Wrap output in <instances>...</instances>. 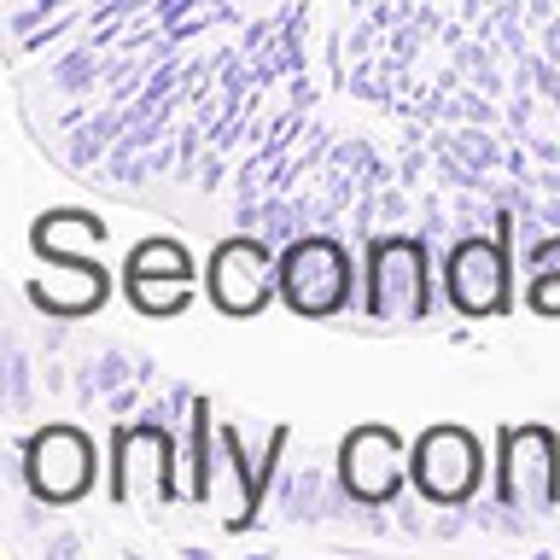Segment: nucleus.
<instances>
[{
  "label": "nucleus",
  "instance_id": "nucleus-12",
  "mask_svg": "<svg viewBox=\"0 0 560 560\" xmlns=\"http://www.w3.org/2000/svg\"><path fill=\"white\" fill-rule=\"evenodd\" d=\"M105 245V222L94 210H47V217H35L30 228V252L35 257H100Z\"/></svg>",
  "mask_w": 560,
  "mask_h": 560
},
{
  "label": "nucleus",
  "instance_id": "nucleus-23",
  "mask_svg": "<svg viewBox=\"0 0 560 560\" xmlns=\"http://www.w3.org/2000/svg\"><path fill=\"white\" fill-rule=\"evenodd\" d=\"M397 532H402V537H427V532H432L427 514H420V497H415L409 508H397Z\"/></svg>",
  "mask_w": 560,
  "mask_h": 560
},
{
  "label": "nucleus",
  "instance_id": "nucleus-7",
  "mask_svg": "<svg viewBox=\"0 0 560 560\" xmlns=\"http://www.w3.org/2000/svg\"><path fill=\"white\" fill-rule=\"evenodd\" d=\"M444 298L467 322H490L514 304V245L497 234H455L444 245Z\"/></svg>",
  "mask_w": 560,
  "mask_h": 560
},
{
  "label": "nucleus",
  "instance_id": "nucleus-18",
  "mask_svg": "<svg viewBox=\"0 0 560 560\" xmlns=\"http://www.w3.org/2000/svg\"><path fill=\"white\" fill-rule=\"evenodd\" d=\"M438 152H455V158H467V164H479V170H497L508 158V147L490 135V122H462L455 135H438Z\"/></svg>",
  "mask_w": 560,
  "mask_h": 560
},
{
  "label": "nucleus",
  "instance_id": "nucleus-2",
  "mask_svg": "<svg viewBox=\"0 0 560 560\" xmlns=\"http://www.w3.org/2000/svg\"><path fill=\"white\" fill-rule=\"evenodd\" d=\"M357 292V262H350L345 240L327 228H310L292 245H280V304L304 322H327L339 315Z\"/></svg>",
  "mask_w": 560,
  "mask_h": 560
},
{
  "label": "nucleus",
  "instance_id": "nucleus-3",
  "mask_svg": "<svg viewBox=\"0 0 560 560\" xmlns=\"http://www.w3.org/2000/svg\"><path fill=\"white\" fill-rule=\"evenodd\" d=\"M497 497L525 520L560 508V432L542 420H514L497 432Z\"/></svg>",
  "mask_w": 560,
  "mask_h": 560
},
{
  "label": "nucleus",
  "instance_id": "nucleus-14",
  "mask_svg": "<svg viewBox=\"0 0 560 560\" xmlns=\"http://www.w3.org/2000/svg\"><path fill=\"white\" fill-rule=\"evenodd\" d=\"M192 292H199V275H122V298L140 315H152V322L182 315L192 304Z\"/></svg>",
  "mask_w": 560,
  "mask_h": 560
},
{
  "label": "nucleus",
  "instance_id": "nucleus-8",
  "mask_svg": "<svg viewBox=\"0 0 560 560\" xmlns=\"http://www.w3.org/2000/svg\"><path fill=\"white\" fill-rule=\"evenodd\" d=\"M205 292L222 315H240V322L257 315V310H269L280 298V252L262 234H245L240 228L234 240H222L217 252H210Z\"/></svg>",
  "mask_w": 560,
  "mask_h": 560
},
{
  "label": "nucleus",
  "instance_id": "nucleus-24",
  "mask_svg": "<svg viewBox=\"0 0 560 560\" xmlns=\"http://www.w3.org/2000/svg\"><path fill=\"white\" fill-rule=\"evenodd\" d=\"M42 385H47V392H65V385H70V368H65V362H47V368H42Z\"/></svg>",
  "mask_w": 560,
  "mask_h": 560
},
{
  "label": "nucleus",
  "instance_id": "nucleus-4",
  "mask_svg": "<svg viewBox=\"0 0 560 560\" xmlns=\"http://www.w3.org/2000/svg\"><path fill=\"white\" fill-rule=\"evenodd\" d=\"M409 485L427 508H467L485 490V444L462 420H438L409 444Z\"/></svg>",
  "mask_w": 560,
  "mask_h": 560
},
{
  "label": "nucleus",
  "instance_id": "nucleus-11",
  "mask_svg": "<svg viewBox=\"0 0 560 560\" xmlns=\"http://www.w3.org/2000/svg\"><path fill=\"white\" fill-rule=\"evenodd\" d=\"M135 380H147V385L158 380L152 357L105 345V350H94V357H82L77 368H70V397H77V409H94V402H105L112 392H122V385H135Z\"/></svg>",
  "mask_w": 560,
  "mask_h": 560
},
{
  "label": "nucleus",
  "instance_id": "nucleus-6",
  "mask_svg": "<svg viewBox=\"0 0 560 560\" xmlns=\"http://www.w3.org/2000/svg\"><path fill=\"white\" fill-rule=\"evenodd\" d=\"M112 497L122 508H164L182 502V472H175V427L164 420H129L112 432Z\"/></svg>",
  "mask_w": 560,
  "mask_h": 560
},
{
  "label": "nucleus",
  "instance_id": "nucleus-10",
  "mask_svg": "<svg viewBox=\"0 0 560 560\" xmlns=\"http://www.w3.org/2000/svg\"><path fill=\"white\" fill-rule=\"evenodd\" d=\"M24 298L47 322H82L112 298V275L100 269V257H42V275L24 280Z\"/></svg>",
  "mask_w": 560,
  "mask_h": 560
},
{
  "label": "nucleus",
  "instance_id": "nucleus-19",
  "mask_svg": "<svg viewBox=\"0 0 560 560\" xmlns=\"http://www.w3.org/2000/svg\"><path fill=\"white\" fill-rule=\"evenodd\" d=\"M520 275H525V280H537V275H560V234H555V228L520 252Z\"/></svg>",
  "mask_w": 560,
  "mask_h": 560
},
{
  "label": "nucleus",
  "instance_id": "nucleus-15",
  "mask_svg": "<svg viewBox=\"0 0 560 560\" xmlns=\"http://www.w3.org/2000/svg\"><path fill=\"white\" fill-rule=\"evenodd\" d=\"M47 82H52V94H94V82H105V59H100V42H82L77 47H65L59 59L47 65Z\"/></svg>",
  "mask_w": 560,
  "mask_h": 560
},
{
  "label": "nucleus",
  "instance_id": "nucleus-20",
  "mask_svg": "<svg viewBox=\"0 0 560 560\" xmlns=\"http://www.w3.org/2000/svg\"><path fill=\"white\" fill-rule=\"evenodd\" d=\"M525 304H532L537 315H560V275H537V280H525Z\"/></svg>",
  "mask_w": 560,
  "mask_h": 560
},
{
  "label": "nucleus",
  "instance_id": "nucleus-25",
  "mask_svg": "<svg viewBox=\"0 0 560 560\" xmlns=\"http://www.w3.org/2000/svg\"><path fill=\"white\" fill-rule=\"evenodd\" d=\"M525 18H532V24H549L555 7H549V0H525Z\"/></svg>",
  "mask_w": 560,
  "mask_h": 560
},
{
  "label": "nucleus",
  "instance_id": "nucleus-21",
  "mask_svg": "<svg viewBox=\"0 0 560 560\" xmlns=\"http://www.w3.org/2000/svg\"><path fill=\"white\" fill-rule=\"evenodd\" d=\"M140 392H147V380H135V385H122V392H112V397H105V409H112V415H135V409H147V402H140Z\"/></svg>",
  "mask_w": 560,
  "mask_h": 560
},
{
  "label": "nucleus",
  "instance_id": "nucleus-5",
  "mask_svg": "<svg viewBox=\"0 0 560 560\" xmlns=\"http://www.w3.org/2000/svg\"><path fill=\"white\" fill-rule=\"evenodd\" d=\"M100 444L77 420H47L24 432V490L47 508H77L100 485Z\"/></svg>",
  "mask_w": 560,
  "mask_h": 560
},
{
  "label": "nucleus",
  "instance_id": "nucleus-1",
  "mask_svg": "<svg viewBox=\"0 0 560 560\" xmlns=\"http://www.w3.org/2000/svg\"><path fill=\"white\" fill-rule=\"evenodd\" d=\"M444 275H432V240L385 228L362 245V310L380 327H427Z\"/></svg>",
  "mask_w": 560,
  "mask_h": 560
},
{
  "label": "nucleus",
  "instance_id": "nucleus-22",
  "mask_svg": "<svg viewBox=\"0 0 560 560\" xmlns=\"http://www.w3.org/2000/svg\"><path fill=\"white\" fill-rule=\"evenodd\" d=\"M77 555H82V537H70V532L42 542V560H77Z\"/></svg>",
  "mask_w": 560,
  "mask_h": 560
},
{
  "label": "nucleus",
  "instance_id": "nucleus-16",
  "mask_svg": "<svg viewBox=\"0 0 560 560\" xmlns=\"http://www.w3.org/2000/svg\"><path fill=\"white\" fill-rule=\"evenodd\" d=\"M0 368H7V374H0V380H7V415L12 420H30V409H35V385H42V368H35L30 362V350H24V332H7V362H0Z\"/></svg>",
  "mask_w": 560,
  "mask_h": 560
},
{
  "label": "nucleus",
  "instance_id": "nucleus-13",
  "mask_svg": "<svg viewBox=\"0 0 560 560\" xmlns=\"http://www.w3.org/2000/svg\"><path fill=\"white\" fill-rule=\"evenodd\" d=\"M269 497L280 502V520H287V525H322V502H327V467H322V462L287 467V472L275 479Z\"/></svg>",
  "mask_w": 560,
  "mask_h": 560
},
{
  "label": "nucleus",
  "instance_id": "nucleus-17",
  "mask_svg": "<svg viewBox=\"0 0 560 560\" xmlns=\"http://www.w3.org/2000/svg\"><path fill=\"white\" fill-rule=\"evenodd\" d=\"M122 275H199V269H192V252L175 234H152V240L129 245Z\"/></svg>",
  "mask_w": 560,
  "mask_h": 560
},
{
  "label": "nucleus",
  "instance_id": "nucleus-9",
  "mask_svg": "<svg viewBox=\"0 0 560 560\" xmlns=\"http://www.w3.org/2000/svg\"><path fill=\"white\" fill-rule=\"evenodd\" d=\"M332 472L357 502L368 508H392L409 485V450L392 427H350L339 438V455H332Z\"/></svg>",
  "mask_w": 560,
  "mask_h": 560
}]
</instances>
